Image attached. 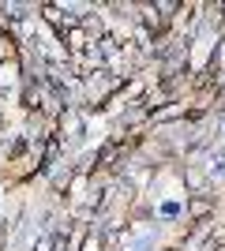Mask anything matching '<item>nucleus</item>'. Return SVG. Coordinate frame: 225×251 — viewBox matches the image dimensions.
I'll list each match as a JSON object with an SVG mask.
<instances>
[{"label": "nucleus", "mask_w": 225, "mask_h": 251, "mask_svg": "<svg viewBox=\"0 0 225 251\" xmlns=\"http://www.w3.org/2000/svg\"><path fill=\"white\" fill-rule=\"evenodd\" d=\"M184 206L188 202H180V199H161L154 206V214H158V221H176V218H184Z\"/></svg>", "instance_id": "nucleus-3"}, {"label": "nucleus", "mask_w": 225, "mask_h": 251, "mask_svg": "<svg viewBox=\"0 0 225 251\" xmlns=\"http://www.w3.org/2000/svg\"><path fill=\"white\" fill-rule=\"evenodd\" d=\"M72 180H75V165L72 161H60V169L49 176V184H53V191H64V188H72Z\"/></svg>", "instance_id": "nucleus-4"}, {"label": "nucleus", "mask_w": 225, "mask_h": 251, "mask_svg": "<svg viewBox=\"0 0 225 251\" xmlns=\"http://www.w3.org/2000/svg\"><path fill=\"white\" fill-rule=\"evenodd\" d=\"M184 214H188L195 225H206V218L214 214V199H210V195H188V206H184Z\"/></svg>", "instance_id": "nucleus-1"}, {"label": "nucleus", "mask_w": 225, "mask_h": 251, "mask_svg": "<svg viewBox=\"0 0 225 251\" xmlns=\"http://www.w3.org/2000/svg\"><path fill=\"white\" fill-rule=\"evenodd\" d=\"M158 248V229H147L139 236H131V229L124 232V251H154Z\"/></svg>", "instance_id": "nucleus-2"}]
</instances>
